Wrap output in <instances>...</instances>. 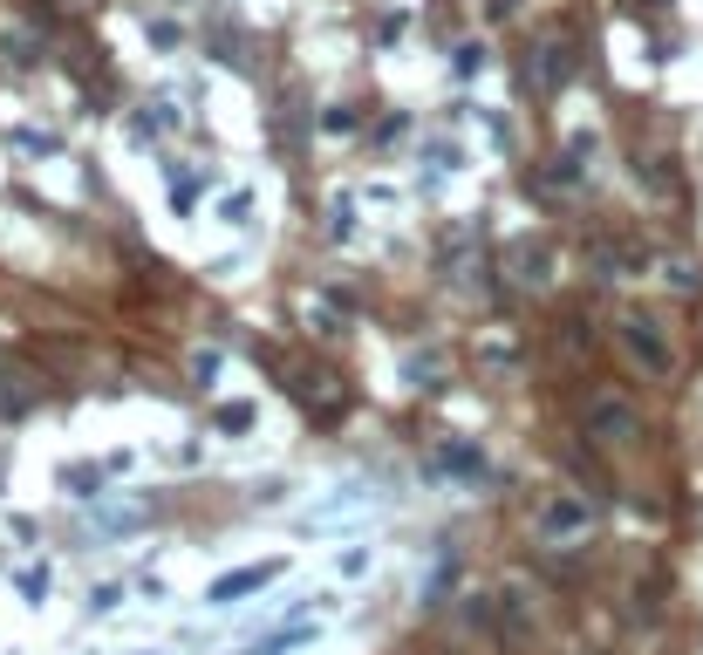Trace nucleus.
Listing matches in <instances>:
<instances>
[{
    "instance_id": "obj_20",
    "label": "nucleus",
    "mask_w": 703,
    "mask_h": 655,
    "mask_svg": "<svg viewBox=\"0 0 703 655\" xmlns=\"http://www.w3.org/2000/svg\"><path fill=\"white\" fill-rule=\"evenodd\" d=\"M21 594L41 601V594H48V574H41V567H21Z\"/></svg>"
},
{
    "instance_id": "obj_3",
    "label": "nucleus",
    "mask_w": 703,
    "mask_h": 655,
    "mask_svg": "<svg viewBox=\"0 0 703 655\" xmlns=\"http://www.w3.org/2000/svg\"><path fill=\"white\" fill-rule=\"evenodd\" d=\"M581 430L601 444V451H622V444L642 437V417H635V403H622V396H594L587 417H581Z\"/></svg>"
},
{
    "instance_id": "obj_11",
    "label": "nucleus",
    "mask_w": 703,
    "mask_h": 655,
    "mask_svg": "<svg viewBox=\"0 0 703 655\" xmlns=\"http://www.w3.org/2000/svg\"><path fill=\"white\" fill-rule=\"evenodd\" d=\"M103 471H110V464H76V471H62V492H76V499H96Z\"/></svg>"
},
{
    "instance_id": "obj_16",
    "label": "nucleus",
    "mask_w": 703,
    "mask_h": 655,
    "mask_svg": "<svg viewBox=\"0 0 703 655\" xmlns=\"http://www.w3.org/2000/svg\"><path fill=\"white\" fill-rule=\"evenodd\" d=\"M451 69H458V76H478V69H485V48H478V41H465V48L451 55Z\"/></svg>"
},
{
    "instance_id": "obj_13",
    "label": "nucleus",
    "mask_w": 703,
    "mask_h": 655,
    "mask_svg": "<svg viewBox=\"0 0 703 655\" xmlns=\"http://www.w3.org/2000/svg\"><path fill=\"white\" fill-rule=\"evenodd\" d=\"M328 239H355V205H349V198L328 205Z\"/></svg>"
},
{
    "instance_id": "obj_22",
    "label": "nucleus",
    "mask_w": 703,
    "mask_h": 655,
    "mask_svg": "<svg viewBox=\"0 0 703 655\" xmlns=\"http://www.w3.org/2000/svg\"><path fill=\"white\" fill-rule=\"evenodd\" d=\"M117 601H123V587H96V601H89V615H110Z\"/></svg>"
},
{
    "instance_id": "obj_17",
    "label": "nucleus",
    "mask_w": 703,
    "mask_h": 655,
    "mask_svg": "<svg viewBox=\"0 0 703 655\" xmlns=\"http://www.w3.org/2000/svg\"><path fill=\"white\" fill-rule=\"evenodd\" d=\"M198 198V178L192 171H171V205H178V212H185V205H192Z\"/></svg>"
},
{
    "instance_id": "obj_2",
    "label": "nucleus",
    "mask_w": 703,
    "mask_h": 655,
    "mask_svg": "<svg viewBox=\"0 0 703 655\" xmlns=\"http://www.w3.org/2000/svg\"><path fill=\"white\" fill-rule=\"evenodd\" d=\"M615 335H622L628 362H635L642 376H656V383H669V376H676V348H669V335L656 328V321H649V314H628Z\"/></svg>"
},
{
    "instance_id": "obj_21",
    "label": "nucleus",
    "mask_w": 703,
    "mask_h": 655,
    "mask_svg": "<svg viewBox=\"0 0 703 655\" xmlns=\"http://www.w3.org/2000/svg\"><path fill=\"white\" fill-rule=\"evenodd\" d=\"M335 574H369V546H355V553H349V560H335Z\"/></svg>"
},
{
    "instance_id": "obj_8",
    "label": "nucleus",
    "mask_w": 703,
    "mask_h": 655,
    "mask_svg": "<svg viewBox=\"0 0 703 655\" xmlns=\"http://www.w3.org/2000/svg\"><path fill=\"white\" fill-rule=\"evenodd\" d=\"M567 76H574V55H567V48H553V41H547V48H540V89H560Z\"/></svg>"
},
{
    "instance_id": "obj_18",
    "label": "nucleus",
    "mask_w": 703,
    "mask_h": 655,
    "mask_svg": "<svg viewBox=\"0 0 703 655\" xmlns=\"http://www.w3.org/2000/svg\"><path fill=\"white\" fill-rule=\"evenodd\" d=\"M0 55H7V62H35V41L28 35H0Z\"/></svg>"
},
{
    "instance_id": "obj_5",
    "label": "nucleus",
    "mask_w": 703,
    "mask_h": 655,
    "mask_svg": "<svg viewBox=\"0 0 703 655\" xmlns=\"http://www.w3.org/2000/svg\"><path fill=\"white\" fill-rule=\"evenodd\" d=\"M506 273L519 287H553V246L547 239H512L506 246Z\"/></svg>"
},
{
    "instance_id": "obj_12",
    "label": "nucleus",
    "mask_w": 703,
    "mask_h": 655,
    "mask_svg": "<svg viewBox=\"0 0 703 655\" xmlns=\"http://www.w3.org/2000/svg\"><path fill=\"white\" fill-rule=\"evenodd\" d=\"M219 219H226V226H246V219H253V192H226L219 198Z\"/></svg>"
},
{
    "instance_id": "obj_6",
    "label": "nucleus",
    "mask_w": 703,
    "mask_h": 655,
    "mask_svg": "<svg viewBox=\"0 0 703 655\" xmlns=\"http://www.w3.org/2000/svg\"><path fill=\"white\" fill-rule=\"evenodd\" d=\"M430 471H458V478H485V458L471 451V444H451V451H437Z\"/></svg>"
},
{
    "instance_id": "obj_15",
    "label": "nucleus",
    "mask_w": 703,
    "mask_h": 655,
    "mask_svg": "<svg viewBox=\"0 0 703 655\" xmlns=\"http://www.w3.org/2000/svg\"><path fill=\"white\" fill-rule=\"evenodd\" d=\"M151 505H103V526H144Z\"/></svg>"
},
{
    "instance_id": "obj_19",
    "label": "nucleus",
    "mask_w": 703,
    "mask_h": 655,
    "mask_svg": "<svg viewBox=\"0 0 703 655\" xmlns=\"http://www.w3.org/2000/svg\"><path fill=\"white\" fill-rule=\"evenodd\" d=\"M403 28H410V14H383L376 21V41H403Z\"/></svg>"
},
{
    "instance_id": "obj_9",
    "label": "nucleus",
    "mask_w": 703,
    "mask_h": 655,
    "mask_svg": "<svg viewBox=\"0 0 703 655\" xmlns=\"http://www.w3.org/2000/svg\"><path fill=\"white\" fill-rule=\"evenodd\" d=\"M499 621H506L512 635H533V608H526V594H519V587H506V594H499Z\"/></svg>"
},
{
    "instance_id": "obj_14",
    "label": "nucleus",
    "mask_w": 703,
    "mask_h": 655,
    "mask_svg": "<svg viewBox=\"0 0 703 655\" xmlns=\"http://www.w3.org/2000/svg\"><path fill=\"white\" fill-rule=\"evenodd\" d=\"M253 424H260L253 403H226V410H219V430H226V437H233V430H253Z\"/></svg>"
},
{
    "instance_id": "obj_1",
    "label": "nucleus",
    "mask_w": 703,
    "mask_h": 655,
    "mask_svg": "<svg viewBox=\"0 0 703 655\" xmlns=\"http://www.w3.org/2000/svg\"><path fill=\"white\" fill-rule=\"evenodd\" d=\"M594 526H601V519H594V505H587L581 492H553V499L533 512V533L547 546H587Z\"/></svg>"
},
{
    "instance_id": "obj_24",
    "label": "nucleus",
    "mask_w": 703,
    "mask_h": 655,
    "mask_svg": "<svg viewBox=\"0 0 703 655\" xmlns=\"http://www.w3.org/2000/svg\"><path fill=\"white\" fill-rule=\"evenodd\" d=\"M144 655H157V649H144Z\"/></svg>"
},
{
    "instance_id": "obj_7",
    "label": "nucleus",
    "mask_w": 703,
    "mask_h": 655,
    "mask_svg": "<svg viewBox=\"0 0 703 655\" xmlns=\"http://www.w3.org/2000/svg\"><path fill=\"white\" fill-rule=\"evenodd\" d=\"M308 642H314V621H294V628H274L253 655H287V649H308Z\"/></svg>"
},
{
    "instance_id": "obj_10",
    "label": "nucleus",
    "mask_w": 703,
    "mask_h": 655,
    "mask_svg": "<svg viewBox=\"0 0 703 655\" xmlns=\"http://www.w3.org/2000/svg\"><path fill=\"white\" fill-rule=\"evenodd\" d=\"M355 130H362L355 103H328V110H321V137H355Z\"/></svg>"
},
{
    "instance_id": "obj_23",
    "label": "nucleus",
    "mask_w": 703,
    "mask_h": 655,
    "mask_svg": "<svg viewBox=\"0 0 703 655\" xmlns=\"http://www.w3.org/2000/svg\"><path fill=\"white\" fill-rule=\"evenodd\" d=\"M0 376H7V348H0Z\"/></svg>"
},
{
    "instance_id": "obj_4",
    "label": "nucleus",
    "mask_w": 703,
    "mask_h": 655,
    "mask_svg": "<svg viewBox=\"0 0 703 655\" xmlns=\"http://www.w3.org/2000/svg\"><path fill=\"white\" fill-rule=\"evenodd\" d=\"M280 580V560H260V567H239V574H219L212 587H205V601L212 608H233V601H246V594H260V587H274Z\"/></svg>"
}]
</instances>
